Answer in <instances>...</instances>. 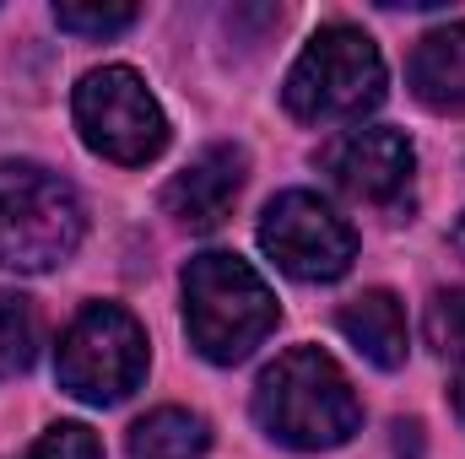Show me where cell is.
Returning a JSON list of instances; mask_svg holds the SVG:
<instances>
[{
  "label": "cell",
  "mask_w": 465,
  "mask_h": 459,
  "mask_svg": "<svg viewBox=\"0 0 465 459\" xmlns=\"http://www.w3.org/2000/svg\"><path fill=\"white\" fill-rule=\"evenodd\" d=\"M455 249L465 254V217H460V228H455Z\"/></svg>",
  "instance_id": "obj_18"
},
{
  "label": "cell",
  "mask_w": 465,
  "mask_h": 459,
  "mask_svg": "<svg viewBox=\"0 0 465 459\" xmlns=\"http://www.w3.org/2000/svg\"><path fill=\"white\" fill-rule=\"evenodd\" d=\"M282 308H276V292L265 287V276L223 249H206L190 259L184 270V330L190 346L206 356V362H243L254 346L276 330Z\"/></svg>",
  "instance_id": "obj_2"
},
{
  "label": "cell",
  "mask_w": 465,
  "mask_h": 459,
  "mask_svg": "<svg viewBox=\"0 0 465 459\" xmlns=\"http://www.w3.org/2000/svg\"><path fill=\"white\" fill-rule=\"evenodd\" d=\"M71 114L82 141L119 168H141L168 146V119L130 65H104L76 82Z\"/></svg>",
  "instance_id": "obj_6"
},
{
  "label": "cell",
  "mask_w": 465,
  "mask_h": 459,
  "mask_svg": "<svg viewBox=\"0 0 465 459\" xmlns=\"http://www.w3.org/2000/svg\"><path fill=\"white\" fill-rule=\"evenodd\" d=\"M422 330H428V346H433L439 356L465 362V287H450V292H439V298L428 303Z\"/></svg>",
  "instance_id": "obj_14"
},
{
  "label": "cell",
  "mask_w": 465,
  "mask_h": 459,
  "mask_svg": "<svg viewBox=\"0 0 465 459\" xmlns=\"http://www.w3.org/2000/svg\"><path fill=\"white\" fill-rule=\"evenodd\" d=\"M135 5H54V22L65 33H82V38H114L124 27H135Z\"/></svg>",
  "instance_id": "obj_15"
},
{
  "label": "cell",
  "mask_w": 465,
  "mask_h": 459,
  "mask_svg": "<svg viewBox=\"0 0 465 459\" xmlns=\"http://www.w3.org/2000/svg\"><path fill=\"white\" fill-rule=\"evenodd\" d=\"M38 346H44V319L33 298L0 292V373H27L38 362Z\"/></svg>",
  "instance_id": "obj_13"
},
{
  "label": "cell",
  "mask_w": 465,
  "mask_h": 459,
  "mask_svg": "<svg viewBox=\"0 0 465 459\" xmlns=\"http://www.w3.org/2000/svg\"><path fill=\"white\" fill-rule=\"evenodd\" d=\"M411 93L433 114H465V22H444L411 49Z\"/></svg>",
  "instance_id": "obj_10"
},
{
  "label": "cell",
  "mask_w": 465,
  "mask_h": 459,
  "mask_svg": "<svg viewBox=\"0 0 465 459\" xmlns=\"http://www.w3.org/2000/svg\"><path fill=\"white\" fill-rule=\"evenodd\" d=\"M254 422L265 427L271 444L320 454V449H341L362 427V400H357L351 378L341 373V362L331 351L292 346L260 373Z\"/></svg>",
  "instance_id": "obj_1"
},
{
  "label": "cell",
  "mask_w": 465,
  "mask_h": 459,
  "mask_svg": "<svg viewBox=\"0 0 465 459\" xmlns=\"http://www.w3.org/2000/svg\"><path fill=\"white\" fill-rule=\"evenodd\" d=\"M260 249L292 281H341L357 259V232L314 190H282L260 217Z\"/></svg>",
  "instance_id": "obj_7"
},
{
  "label": "cell",
  "mask_w": 465,
  "mask_h": 459,
  "mask_svg": "<svg viewBox=\"0 0 465 459\" xmlns=\"http://www.w3.org/2000/svg\"><path fill=\"white\" fill-rule=\"evenodd\" d=\"M60 389L87 405H119L146 378V330L119 303H87L54 351Z\"/></svg>",
  "instance_id": "obj_5"
},
{
  "label": "cell",
  "mask_w": 465,
  "mask_h": 459,
  "mask_svg": "<svg viewBox=\"0 0 465 459\" xmlns=\"http://www.w3.org/2000/svg\"><path fill=\"white\" fill-rule=\"evenodd\" d=\"M87 232L76 190L38 162H0V270H54Z\"/></svg>",
  "instance_id": "obj_4"
},
{
  "label": "cell",
  "mask_w": 465,
  "mask_h": 459,
  "mask_svg": "<svg viewBox=\"0 0 465 459\" xmlns=\"http://www.w3.org/2000/svg\"><path fill=\"white\" fill-rule=\"evenodd\" d=\"M336 325H341V336H347V341L373 362V367L395 373V367L406 362V308H401V298H395V292L373 287V292L351 298L347 308L336 314Z\"/></svg>",
  "instance_id": "obj_11"
},
{
  "label": "cell",
  "mask_w": 465,
  "mask_h": 459,
  "mask_svg": "<svg viewBox=\"0 0 465 459\" xmlns=\"http://www.w3.org/2000/svg\"><path fill=\"white\" fill-rule=\"evenodd\" d=\"M243 179H249L243 146L217 141V146H206L184 173H173V184L163 190V206H168L173 222H184L190 232H212V228L228 222L232 200L243 195Z\"/></svg>",
  "instance_id": "obj_9"
},
{
  "label": "cell",
  "mask_w": 465,
  "mask_h": 459,
  "mask_svg": "<svg viewBox=\"0 0 465 459\" xmlns=\"http://www.w3.org/2000/svg\"><path fill=\"white\" fill-rule=\"evenodd\" d=\"M455 411H460V422H465V367H460V378H455Z\"/></svg>",
  "instance_id": "obj_17"
},
{
  "label": "cell",
  "mask_w": 465,
  "mask_h": 459,
  "mask_svg": "<svg viewBox=\"0 0 465 459\" xmlns=\"http://www.w3.org/2000/svg\"><path fill=\"white\" fill-rule=\"evenodd\" d=\"M282 103L303 124H351L368 109H379L384 103V54H379V44L351 22H325L303 44V54L292 60Z\"/></svg>",
  "instance_id": "obj_3"
},
{
  "label": "cell",
  "mask_w": 465,
  "mask_h": 459,
  "mask_svg": "<svg viewBox=\"0 0 465 459\" xmlns=\"http://www.w3.org/2000/svg\"><path fill=\"white\" fill-rule=\"evenodd\" d=\"M331 179L341 184V195H351L357 206L373 211H395L411 195V173H417V151L401 130L390 124H357L347 130L331 151H325Z\"/></svg>",
  "instance_id": "obj_8"
},
{
  "label": "cell",
  "mask_w": 465,
  "mask_h": 459,
  "mask_svg": "<svg viewBox=\"0 0 465 459\" xmlns=\"http://www.w3.org/2000/svg\"><path fill=\"white\" fill-rule=\"evenodd\" d=\"M16 459H104V438L93 427H82V422H54L27 454Z\"/></svg>",
  "instance_id": "obj_16"
},
{
  "label": "cell",
  "mask_w": 465,
  "mask_h": 459,
  "mask_svg": "<svg viewBox=\"0 0 465 459\" xmlns=\"http://www.w3.org/2000/svg\"><path fill=\"white\" fill-rule=\"evenodd\" d=\"M124 449H130V459H201L212 449V427L195 411L163 405V411H152V416H141L130 427Z\"/></svg>",
  "instance_id": "obj_12"
}]
</instances>
